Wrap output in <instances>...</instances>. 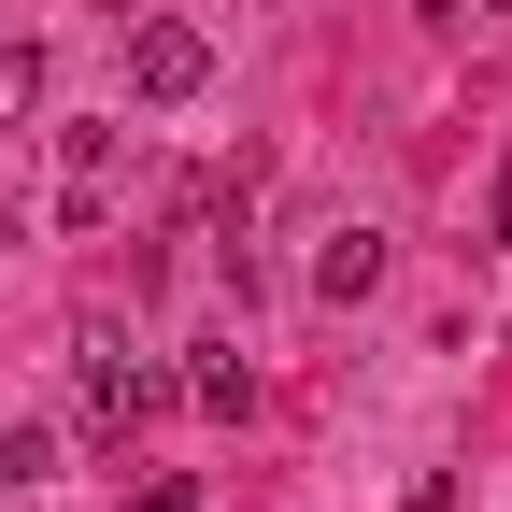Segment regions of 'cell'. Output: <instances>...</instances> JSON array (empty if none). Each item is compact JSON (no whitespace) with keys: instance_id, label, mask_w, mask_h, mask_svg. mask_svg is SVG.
I'll use <instances>...</instances> for the list:
<instances>
[{"instance_id":"1","label":"cell","mask_w":512,"mask_h":512,"mask_svg":"<svg viewBox=\"0 0 512 512\" xmlns=\"http://www.w3.org/2000/svg\"><path fill=\"white\" fill-rule=\"evenodd\" d=\"M171 399H185V384H171L157 356H128L114 328H86V342H72V413H86V441H128V427H157Z\"/></svg>"},{"instance_id":"6","label":"cell","mask_w":512,"mask_h":512,"mask_svg":"<svg viewBox=\"0 0 512 512\" xmlns=\"http://www.w3.org/2000/svg\"><path fill=\"white\" fill-rule=\"evenodd\" d=\"M43 100V43H0V114H29Z\"/></svg>"},{"instance_id":"4","label":"cell","mask_w":512,"mask_h":512,"mask_svg":"<svg viewBox=\"0 0 512 512\" xmlns=\"http://www.w3.org/2000/svg\"><path fill=\"white\" fill-rule=\"evenodd\" d=\"M171 384H185V399H200L214 427H242V413H256V356H228V342H214L200 370H171Z\"/></svg>"},{"instance_id":"7","label":"cell","mask_w":512,"mask_h":512,"mask_svg":"<svg viewBox=\"0 0 512 512\" xmlns=\"http://www.w3.org/2000/svg\"><path fill=\"white\" fill-rule=\"evenodd\" d=\"M29 470H57V441L43 427H0V484H29Z\"/></svg>"},{"instance_id":"10","label":"cell","mask_w":512,"mask_h":512,"mask_svg":"<svg viewBox=\"0 0 512 512\" xmlns=\"http://www.w3.org/2000/svg\"><path fill=\"white\" fill-rule=\"evenodd\" d=\"M413 15H427V29H456V0H413Z\"/></svg>"},{"instance_id":"5","label":"cell","mask_w":512,"mask_h":512,"mask_svg":"<svg viewBox=\"0 0 512 512\" xmlns=\"http://www.w3.org/2000/svg\"><path fill=\"white\" fill-rule=\"evenodd\" d=\"M370 285H384V228H342L313 256V299H370Z\"/></svg>"},{"instance_id":"9","label":"cell","mask_w":512,"mask_h":512,"mask_svg":"<svg viewBox=\"0 0 512 512\" xmlns=\"http://www.w3.org/2000/svg\"><path fill=\"white\" fill-rule=\"evenodd\" d=\"M484 228H498V242H512V157H498V200H484Z\"/></svg>"},{"instance_id":"3","label":"cell","mask_w":512,"mask_h":512,"mask_svg":"<svg viewBox=\"0 0 512 512\" xmlns=\"http://www.w3.org/2000/svg\"><path fill=\"white\" fill-rule=\"evenodd\" d=\"M128 171V128H57V228H100Z\"/></svg>"},{"instance_id":"8","label":"cell","mask_w":512,"mask_h":512,"mask_svg":"<svg viewBox=\"0 0 512 512\" xmlns=\"http://www.w3.org/2000/svg\"><path fill=\"white\" fill-rule=\"evenodd\" d=\"M128 512H200V484H185V470H143V484H128Z\"/></svg>"},{"instance_id":"2","label":"cell","mask_w":512,"mask_h":512,"mask_svg":"<svg viewBox=\"0 0 512 512\" xmlns=\"http://www.w3.org/2000/svg\"><path fill=\"white\" fill-rule=\"evenodd\" d=\"M214 86V43L185 15H128V100H200Z\"/></svg>"}]
</instances>
